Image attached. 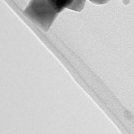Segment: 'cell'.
Here are the masks:
<instances>
[{"instance_id": "obj_1", "label": "cell", "mask_w": 134, "mask_h": 134, "mask_svg": "<svg viewBox=\"0 0 134 134\" xmlns=\"http://www.w3.org/2000/svg\"><path fill=\"white\" fill-rule=\"evenodd\" d=\"M23 14L45 32L49 30L59 14L49 0H30Z\"/></svg>"}, {"instance_id": "obj_2", "label": "cell", "mask_w": 134, "mask_h": 134, "mask_svg": "<svg viewBox=\"0 0 134 134\" xmlns=\"http://www.w3.org/2000/svg\"><path fill=\"white\" fill-rule=\"evenodd\" d=\"M89 1L95 4H106L110 0H89Z\"/></svg>"}, {"instance_id": "obj_3", "label": "cell", "mask_w": 134, "mask_h": 134, "mask_svg": "<svg viewBox=\"0 0 134 134\" xmlns=\"http://www.w3.org/2000/svg\"><path fill=\"white\" fill-rule=\"evenodd\" d=\"M122 1H123V2H126V0H122Z\"/></svg>"}]
</instances>
